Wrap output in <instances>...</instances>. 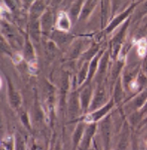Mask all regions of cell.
Masks as SVG:
<instances>
[{
    "instance_id": "30",
    "label": "cell",
    "mask_w": 147,
    "mask_h": 150,
    "mask_svg": "<svg viewBox=\"0 0 147 150\" xmlns=\"http://www.w3.org/2000/svg\"><path fill=\"white\" fill-rule=\"evenodd\" d=\"M21 121L23 122V124L26 126L27 128H30V124H29V118L26 112H22L21 114Z\"/></svg>"
},
{
    "instance_id": "29",
    "label": "cell",
    "mask_w": 147,
    "mask_h": 150,
    "mask_svg": "<svg viewBox=\"0 0 147 150\" xmlns=\"http://www.w3.org/2000/svg\"><path fill=\"white\" fill-rule=\"evenodd\" d=\"M122 98V93H121V85H120V81L117 82V85H116L115 88V100H121Z\"/></svg>"
},
{
    "instance_id": "9",
    "label": "cell",
    "mask_w": 147,
    "mask_h": 150,
    "mask_svg": "<svg viewBox=\"0 0 147 150\" xmlns=\"http://www.w3.org/2000/svg\"><path fill=\"white\" fill-rule=\"evenodd\" d=\"M47 8V0H35L27 12L28 20H40Z\"/></svg>"
},
{
    "instance_id": "23",
    "label": "cell",
    "mask_w": 147,
    "mask_h": 150,
    "mask_svg": "<svg viewBox=\"0 0 147 150\" xmlns=\"http://www.w3.org/2000/svg\"><path fill=\"white\" fill-rule=\"evenodd\" d=\"M136 45V52L138 57L144 58L147 54V40L146 38H140L135 43Z\"/></svg>"
},
{
    "instance_id": "33",
    "label": "cell",
    "mask_w": 147,
    "mask_h": 150,
    "mask_svg": "<svg viewBox=\"0 0 147 150\" xmlns=\"http://www.w3.org/2000/svg\"><path fill=\"white\" fill-rule=\"evenodd\" d=\"M144 111H147V103H146L145 106H144Z\"/></svg>"
},
{
    "instance_id": "12",
    "label": "cell",
    "mask_w": 147,
    "mask_h": 150,
    "mask_svg": "<svg viewBox=\"0 0 147 150\" xmlns=\"http://www.w3.org/2000/svg\"><path fill=\"white\" fill-rule=\"evenodd\" d=\"M93 88L90 83H86V86L83 88L82 91L80 93V100L82 111H87L90 109V103L93 100Z\"/></svg>"
},
{
    "instance_id": "8",
    "label": "cell",
    "mask_w": 147,
    "mask_h": 150,
    "mask_svg": "<svg viewBox=\"0 0 147 150\" xmlns=\"http://www.w3.org/2000/svg\"><path fill=\"white\" fill-rule=\"evenodd\" d=\"M74 23L71 19L69 13L66 10H60L56 15V24L55 29L63 32H71Z\"/></svg>"
},
{
    "instance_id": "11",
    "label": "cell",
    "mask_w": 147,
    "mask_h": 150,
    "mask_svg": "<svg viewBox=\"0 0 147 150\" xmlns=\"http://www.w3.org/2000/svg\"><path fill=\"white\" fill-rule=\"evenodd\" d=\"M101 0H86L85 4H83L82 13L80 15L78 18V23H87L88 19L93 16V12H95V8L98 6Z\"/></svg>"
},
{
    "instance_id": "21",
    "label": "cell",
    "mask_w": 147,
    "mask_h": 150,
    "mask_svg": "<svg viewBox=\"0 0 147 150\" xmlns=\"http://www.w3.org/2000/svg\"><path fill=\"white\" fill-rule=\"evenodd\" d=\"M125 0H110V6H111V18L114 17L115 15L119 14L123 10H125L128 6L124 5ZM110 18V19H111Z\"/></svg>"
},
{
    "instance_id": "1",
    "label": "cell",
    "mask_w": 147,
    "mask_h": 150,
    "mask_svg": "<svg viewBox=\"0 0 147 150\" xmlns=\"http://www.w3.org/2000/svg\"><path fill=\"white\" fill-rule=\"evenodd\" d=\"M138 5V2H136V3H132L130 4L129 6L126 8L125 10H123L122 12H120L119 14L115 15L114 17H112L110 22H108V24L106 25V27L103 30H101V33L100 36H107V35L111 34L114 30L116 29V28H118L119 26H121V25H123L124 21L125 20H128L129 18H130V15L133 13L134 9L136 8V6Z\"/></svg>"
},
{
    "instance_id": "17",
    "label": "cell",
    "mask_w": 147,
    "mask_h": 150,
    "mask_svg": "<svg viewBox=\"0 0 147 150\" xmlns=\"http://www.w3.org/2000/svg\"><path fill=\"white\" fill-rule=\"evenodd\" d=\"M132 17H130V22L138 23L140 20H143L144 17L147 15V0L142 2L141 4H138L136 8L134 9Z\"/></svg>"
},
{
    "instance_id": "15",
    "label": "cell",
    "mask_w": 147,
    "mask_h": 150,
    "mask_svg": "<svg viewBox=\"0 0 147 150\" xmlns=\"http://www.w3.org/2000/svg\"><path fill=\"white\" fill-rule=\"evenodd\" d=\"M85 1L86 0H74L69 6L68 13H69L74 24L78 23V18H80V15H81V13H82V10H83V4H85Z\"/></svg>"
},
{
    "instance_id": "13",
    "label": "cell",
    "mask_w": 147,
    "mask_h": 150,
    "mask_svg": "<svg viewBox=\"0 0 147 150\" xmlns=\"http://www.w3.org/2000/svg\"><path fill=\"white\" fill-rule=\"evenodd\" d=\"M105 98H106V96H105V88H103L102 86H98L97 91H95V96H93V98L92 103H90V110L95 111L100 108H101L103 103H105Z\"/></svg>"
},
{
    "instance_id": "18",
    "label": "cell",
    "mask_w": 147,
    "mask_h": 150,
    "mask_svg": "<svg viewBox=\"0 0 147 150\" xmlns=\"http://www.w3.org/2000/svg\"><path fill=\"white\" fill-rule=\"evenodd\" d=\"M101 136L103 139V144L105 147L107 148L108 144L110 141V119L106 118L101 122Z\"/></svg>"
},
{
    "instance_id": "20",
    "label": "cell",
    "mask_w": 147,
    "mask_h": 150,
    "mask_svg": "<svg viewBox=\"0 0 147 150\" xmlns=\"http://www.w3.org/2000/svg\"><path fill=\"white\" fill-rule=\"evenodd\" d=\"M0 51H1L2 55H6L10 59L13 57L15 52H17L12 48V46L9 44L8 41L3 36H1V38H0Z\"/></svg>"
},
{
    "instance_id": "5",
    "label": "cell",
    "mask_w": 147,
    "mask_h": 150,
    "mask_svg": "<svg viewBox=\"0 0 147 150\" xmlns=\"http://www.w3.org/2000/svg\"><path fill=\"white\" fill-rule=\"evenodd\" d=\"M22 55H23L24 61L27 63L30 69L36 70L37 69V48L35 47V45L33 44L32 41L30 40L29 36H28L26 32V38H25V43L23 46V49L21 51Z\"/></svg>"
},
{
    "instance_id": "14",
    "label": "cell",
    "mask_w": 147,
    "mask_h": 150,
    "mask_svg": "<svg viewBox=\"0 0 147 150\" xmlns=\"http://www.w3.org/2000/svg\"><path fill=\"white\" fill-rule=\"evenodd\" d=\"M69 114L72 118H75L80 114L82 111V106H81V100H80V96L77 93H72L69 100Z\"/></svg>"
},
{
    "instance_id": "24",
    "label": "cell",
    "mask_w": 147,
    "mask_h": 150,
    "mask_svg": "<svg viewBox=\"0 0 147 150\" xmlns=\"http://www.w3.org/2000/svg\"><path fill=\"white\" fill-rule=\"evenodd\" d=\"M14 147H16L15 141L11 136L6 137L1 142V150H14Z\"/></svg>"
},
{
    "instance_id": "25",
    "label": "cell",
    "mask_w": 147,
    "mask_h": 150,
    "mask_svg": "<svg viewBox=\"0 0 147 150\" xmlns=\"http://www.w3.org/2000/svg\"><path fill=\"white\" fill-rule=\"evenodd\" d=\"M127 141H128L127 130H123V133L120 136V140L118 142V150H125L126 146H127Z\"/></svg>"
},
{
    "instance_id": "4",
    "label": "cell",
    "mask_w": 147,
    "mask_h": 150,
    "mask_svg": "<svg viewBox=\"0 0 147 150\" xmlns=\"http://www.w3.org/2000/svg\"><path fill=\"white\" fill-rule=\"evenodd\" d=\"M92 41L88 39L87 37H77L75 40L73 41V43L71 44L69 47V49L67 50L66 53V59L69 62H76L80 59V57L82 56V54L85 52L88 48H86V43H90Z\"/></svg>"
},
{
    "instance_id": "22",
    "label": "cell",
    "mask_w": 147,
    "mask_h": 150,
    "mask_svg": "<svg viewBox=\"0 0 147 150\" xmlns=\"http://www.w3.org/2000/svg\"><path fill=\"white\" fill-rule=\"evenodd\" d=\"M85 131L86 130H85V125H83V123H80L77 126V128L75 129V132H74V134H73V143L75 147L78 146V144L83 141Z\"/></svg>"
},
{
    "instance_id": "6",
    "label": "cell",
    "mask_w": 147,
    "mask_h": 150,
    "mask_svg": "<svg viewBox=\"0 0 147 150\" xmlns=\"http://www.w3.org/2000/svg\"><path fill=\"white\" fill-rule=\"evenodd\" d=\"M76 38H77V36L70 34V32L69 33L63 32V31H59V30L55 29L54 31L52 32V34H51V37L49 40H52V41L59 47L60 50L67 51Z\"/></svg>"
},
{
    "instance_id": "28",
    "label": "cell",
    "mask_w": 147,
    "mask_h": 150,
    "mask_svg": "<svg viewBox=\"0 0 147 150\" xmlns=\"http://www.w3.org/2000/svg\"><path fill=\"white\" fill-rule=\"evenodd\" d=\"M15 146H16V150H25V143L20 135H17L16 139H15Z\"/></svg>"
},
{
    "instance_id": "7",
    "label": "cell",
    "mask_w": 147,
    "mask_h": 150,
    "mask_svg": "<svg viewBox=\"0 0 147 150\" xmlns=\"http://www.w3.org/2000/svg\"><path fill=\"white\" fill-rule=\"evenodd\" d=\"M26 32L29 36L30 40L32 41L35 47L41 46L43 41V35L41 30V25H40V20H28V25Z\"/></svg>"
},
{
    "instance_id": "27",
    "label": "cell",
    "mask_w": 147,
    "mask_h": 150,
    "mask_svg": "<svg viewBox=\"0 0 147 150\" xmlns=\"http://www.w3.org/2000/svg\"><path fill=\"white\" fill-rule=\"evenodd\" d=\"M64 3V0H47V4L48 7L56 10L61 4Z\"/></svg>"
},
{
    "instance_id": "3",
    "label": "cell",
    "mask_w": 147,
    "mask_h": 150,
    "mask_svg": "<svg viewBox=\"0 0 147 150\" xmlns=\"http://www.w3.org/2000/svg\"><path fill=\"white\" fill-rule=\"evenodd\" d=\"M56 15H57V13H55V10L48 7L45 13L40 18V25H41L43 41L44 42L50 39L51 34L55 30Z\"/></svg>"
},
{
    "instance_id": "26",
    "label": "cell",
    "mask_w": 147,
    "mask_h": 150,
    "mask_svg": "<svg viewBox=\"0 0 147 150\" xmlns=\"http://www.w3.org/2000/svg\"><path fill=\"white\" fill-rule=\"evenodd\" d=\"M146 100H147V90L144 91L140 96H138L134 100V105H135V106H137V108H140Z\"/></svg>"
},
{
    "instance_id": "31",
    "label": "cell",
    "mask_w": 147,
    "mask_h": 150,
    "mask_svg": "<svg viewBox=\"0 0 147 150\" xmlns=\"http://www.w3.org/2000/svg\"><path fill=\"white\" fill-rule=\"evenodd\" d=\"M73 1H74V0H64V3H63V4L65 5V3H67V2H70V5H71V3H72Z\"/></svg>"
},
{
    "instance_id": "10",
    "label": "cell",
    "mask_w": 147,
    "mask_h": 150,
    "mask_svg": "<svg viewBox=\"0 0 147 150\" xmlns=\"http://www.w3.org/2000/svg\"><path fill=\"white\" fill-rule=\"evenodd\" d=\"M112 106H113V101L111 100L110 103H106V105L97 109V110L92 111L90 114H88V115L85 117V121L87 123H95L97 121L102 119V117H105Z\"/></svg>"
},
{
    "instance_id": "2",
    "label": "cell",
    "mask_w": 147,
    "mask_h": 150,
    "mask_svg": "<svg viewBox=\"0 0 147 150\" xmlns=\"http://www.w3.org/2000/svg\"><path fill=\"white\" fill-rule=\"evenodd\" d=\"M130 24V18L126 21L124 24L121 26L120 30L115 34V36L111 38L110 42V54L111 60H116L118 54H119L121 48H122L123 44L126 41V32H127L128 26Z\"/></svg>"
},
{
    "instance_id": "32",
    "label": "cell",
    "mask_w": 147,
    "mask_h": 150,
    "mask_svg": "<svg viewBox=\"0 0 147 150\" xmlns=\"http://www.w3.org/2000/svg\"><path fill=\"white\" fill-rule=\"evenodd\" d=\"M55 150H61V146H60V144H59V143L57 144V146H56Z\"/></svg>"
},
{
    "instance_id": "19",
    "label": "cell",
    "mask_w": 147,
    "mask_h": 150,
    "mask_svg": "<svg viewBox=\"0 0 147 150\" xmlns=\"http://www.w3.org/2000/svg\"><path fill=\"white\" fill-rule=\"evenodd\" d=\"M88 64H90V62H86L78 68V79H77L78 86H81L85 83H87L88 76Z\"/></svg>"
},
{
    "instance_id": "16",
    "label": "cell",
    "mask_w": 147,
    "mask_h": 150,
    "mask_svg": "<svg viewBox=\"0 0 147 150\" xmlns=\"http://www.w3.org/2000/svg\"><path fill=\"white\" fill-rule=\"evenodd\" d=\"M8 95H9V103L13 108H19V106L21 105V96L20 93L14 88V86H12V83L8 80Z\"/></svg>"
}]
</instances>
